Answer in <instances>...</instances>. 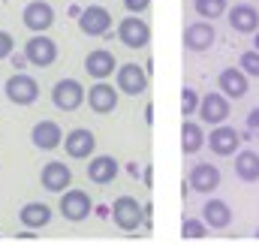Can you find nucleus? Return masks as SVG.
Instances as JSON below:
<instances>
[{
	"label": "nucleus",
	"mask_w": 259,
	"mask_h": 247,
	"mask_svg": "<svg viewBox=\"0 0 259 247\" xmlns=\"http://www.w3.org/2000/svg\"><path fill=\"white\" fill-rule=\"evenodd\" d=\"M112 220H115L118 229L136 232L139 226H145V205L136 202L133 196H118L112 202Z\"/></svg>",
	"instance_id": "1"
},
{
	"label": "nucleus",
	"mask_w": 259,
	"mask_h": 247,
	"mask_svg": "<svg viewBox=\"0 0 259 247\" xmlns=\"http://www.w3.org/2000/svg\"><path fill=\"white\" fill-rule=\"evenodd\" d=\"M3 91H6V100L15 103V106H30V103H36V97H39V85H36L27 72L9 75L6 85H3Z\"/></svg>",
	"instance_id": "2"
},
{
	"label": "nucleus",
	"mask_w": 259,
	"mask_h": 247,
	"mask_svg": "<svg viewBox=\"0 0 259 247\" xmlns=\"http://www.w3.org/2000/svg\"><path fill=\"white\" fill-rule=\"evenodd\" d=\"M78 30L88 36H106L112 30V12L106 6H84L78 15Z\"/></svg>",
	"instance_id": "3"
},
{
	"label": "nucleus",
	"mask_w": 259,
	"mask_h": 247,
	"mask_svg": "<svg viewBox=\"0 0 259 247\" xmlns=\"http://www.w3.org/2000/svg\"><path fill=\"white\" fill-rule=\"evenodd\" d=\"M24 55H27L30 66L46 69V66H52V63L58 61V43L49 39V36H42V33H33L27 39V46H24Z\"/></svg>",
	"instance_id": "4"
},
{
	"label": "nucleus",
	"mask_w": 259,
	"mask_h": 247,
	"mask_svg": "<svg viewBox=\"0 0 259 247\" xmlns=\"http://www.w3.org/2000/svg\"><path fill=\"white\" fill-rule=\"evenodd\" d=\"M118 39L127 49H145L151 43V27L145 18H136V12H130V18H124L118 24Z\"/></svg>",
	"instance_id": "5"
},
{
	"label": "nucleus",
	"mask_w": 259,
	"mask_h": 247,
	"mask_svg": "<svg viewBox=\"0 0 259 247\" xmlns=\"http://www.w3.org/2000/svg\"><path fill=\"white\" fill-rule=\"evenodd\" d=\"M52 103H55L61 112H75V109L84 103V88H81L75 78H61V81H55V88H52Z\"/></svg>",
	"instance_id": "6"
},
{
	"label": "nucleus",
	"mask_w": 259,
	"mask_h": 247,
	"mask_svg": "<svg viewBox=\"0 0 259 247\" xmlns=\"http://www.w3.org/2000/svg\"><path fill=\"white\" fill-rule=\"evenodd\" d=\"M241 133L235 130V127H223V124H217L214 130H211V136H208V148H211V154H217V157H232V154H238V148H241Z\"/></svg>",
	"instance_id": "7"
},
{
	"label": "nucleus",
	"mask_w": 259,
	"mask_h": 247,
	"mask_svg": "<svg viewBox=\"0 0 259 247\" xmlns=\"http://www.w3.org/2000/svg\"><path fill=\"white\" fill-rule=\"evenodd\" d=\"M91 211H94V202H91V196L84 190H64V196H61V214H64L66 220L81 223V220H88Z\"/></svg>",
	"instance_id": "8"
},
{
	"label": "nucleus",
	"mask_w": 259,
	"mask_h": 247,
	"mask_svg": "<svg viewBox=\"0 0 259 247\" xmlns=\"http://www.w3.org/2000/svg\"><path fill=\"white\" fill-rule=\"evenodd\" d=\"M115 81H118V91H124L130 97H139L148 91V72L139 66V63H124L115 69Z\"/></svg>",
	"instance_id": "9"
},
{
	"label": "nucleus",
	"mask_w": 259,
	"mask_h": 247,
	"mask_svg": "<svg viewBox=\"0 0 259 247\" xmlns=\"http://www.w3.org/2000/svg\"><path fill=\"white\" fill-rule=\"evenodd\" d=\"M21 21H24L27 30L46 33V30L55 24V9H52L46 0H30V3L24 6V12H21Z\"/></svg>",
	"instance_id": "10"
},
{
	"label": "nucleus",
	"mask_w": 259,
	"mask_h": 247,
	"mask_svg": "<svg viewBox=\"0 0 259 247\" xmlns=\"http://www.w3.org/2000/svg\"><path fill=\"white\" fill-rule=\"evenodd\" d=\"M217 43V30L211 21H193L184 27V49L187 52H208Z\"/></svg>",
	"instance_id": "11"
},
{
	"label": "nucleus",
	"mask_w": 259,
	"mask_h": 247,
	"mask_svg": "<svg viewBox=\"0 0 259 247\" xmlns=\"http://www.w3.org/2000/svg\"><path fill=\"white\" fill-rule=\"evenodd\" d=\"M88 109L94 112V115H112L115 109H118V88H112V85H106L103 78L88 91Z\"/></svg>",
	"instance_id": "12"
},
{
	"label": "nucleus",
	"mask_w": 259,
	"mask_h": 247,
	"mask_svg": "<svg viewBox=\"0 0 259 247\" xmlns=\"http://www.w3.org/2000/svg\"><path fill=\"white\" fill-rule=\"evenodd\" d=\"M199 118L202 124H223L229 118V97L220 91V94H208V97H202L199 100Z\"/></svg>",
	"instance_id": "13"
},
{
	"label": "nucleus",
	"mask_w": 259,
	"mask_h": 247,
	"mask_svg": "<svg viewBox=\"0 0 259 247\" xmlns=\"http://www.w3.org/2000/svg\"><path fill=\"white\" fill-rule=\"evenodd\" d=\"M39 181H42V187H46L49 193H64L66 187L72 184V172H69V166H66V163L52 160V163H46V166H42Z\"/></svg>",
	"instance_id": "14"
},
{
	"label": "nucleus",
	"mask_w": 259,
	"mask_h": 247,
	"mask_svg": "<svg viewBox=\"0 0 259 247\" xmlns=\"http://www.w3.org/2000/svg\"><path fill=\"white\" fill-rule=\"evenodd\" d=\"M94 148H97V139H94V133L84 130V127L72 130V133L64 139V151L72 157V160H88V157L94 154Z\"/></svg>",
	"instance_id": "15"
},
{
	"label": "nucleus",
	"mask_w": 259,
	"mask_h": 247,
	"mask_svg": "<svg viewBox=\"0 0 259 247\" xmlns=\"http://www.w3.org/2000/svg\"><path fill=\"white\" fill-rule=\"evenodd\" d=\"M226 21H229V27L235 33H256L259 30V12H256V6H250V3H235L229 9Z\"/></svg>",
	"instance_id": "16"
},
{
	"label": "nucleus",
	"mask_w": 259,
	"mask_h": 247,
	"mask_svg": "<svg viewBox=\"0 0 259 247\" xmlns=\"http://www.w3.org/2000/svg\"><path fill=\"white\" fill-rule=\"evenodd\" d=\"M187 187L196 190V193H214L220 187V169L211 166V163H196L193 169H190Z\"/></svg>",
	"instance_id": "17"
},
{
	"label": "nucleus",
	"mask_w": 259,
	"mask_h": 247,
	"mask_svg": "<svg viewBox=\"0 0 259 247\" xmlns=\"http://www.w3.org/2000/svg\"><path fill=\"white\" fill-rule=\"evenodd\" d=\"M30 142L39 148V151H55L61 142H64V133L55 121H39L30 130Z\"/></svg>",
	"instance_id": "18"
},
{
	"label": "nucleus",
	"mask_w": 259,
	"mask_h": 247,
	"mask_svg": "<svg viewBox=\"0 0 259 247\" xmlns=\"http://www.w3.org/2000/svg\"><path fill=\"white\" fill-rule=\"evenodd\" d=\"M84 69H88V75H94V78H109V75L118 69V61H115V55H112L109 49H94V52L84 58Z\"/></svg>",
	"instance_id": "19"
},
{
	"label": "nucleus",
	"mask_w": 259,
	"mask_h": 247,
	"mask_svg": "<svg viewBox=\"0 0 259 247\" xmlns=\"http://www.w3.org/2000/svg\"><path fill=\"white\" fill-rule=\"evenodd\" d=\"M217 88H220L226 97H232V100H241V97L247 94V72H244V69H235V66H229V69H223V72L217 75Z\"/></svg>",
	"instance_id": "20"
},
{
	"label": "nucleus",
	"mask_w": 259,
	"mask_h": 247,
	"mask_svg": "<svg viewBox=\"0 0 259 247\" xmlns=\"http://www.w3.org/2000/svg\"><path fill=\"white\" fill-rule=\"evenodd\" d=\"M202 220L211 226V229H226L232 223V208L223 202V199H208L202 205Z\"/></svg>",
	"instance_id": "21"
},
{
	"label": "nucleus",
	"mask_w": 259,
	"mask_h": 247,
	"mask_svg": "<svg viewBox=\"0 0 259 247\" xmlns=\"http://www.w3.org/2000/svg\"><path fill=\"white\" fill-rule=\"evenodd\" d=\"M115 175H118V160L115 157H94L91 163H88V178L94 181V184H112L115 181Z\"/></svg>",
	"instance_id": "22"
},
{
	"label": "nucleus",
	"mask_w": 259,
	"mask_h": 247,
	"mask_svg": "<svg viewBox=\"0 0 259 247\" xmlns=\"http://www.w3.org/2000/svg\"><path fill=\"white\" fill-rule=\"evenodd\" d=\"M18 220H21V226H27V229H42V226H49V220H52V208H49L46 202H27V205L18 211Z\"/></svg>",
	"instance_id": "23"
},
{
	"label": "nucleus",
	"mask_w": 259,
	"mask_h": 247,
	"mask_svg": "<svg viewBox=\"0 0 259 247\" xmlns=\"http://www.w3.org/2000/svg\"><path fill=\"white\" fill-rule=\"evenodd\" d=\"M235 175L244 184H256L259 181V154L256 151H238L235 154Z\"/></svg>",
	"instance_id": "24"
},
{
	"label": "nucleus",
	"mask_w": 259,
	"mask_h": 247,
	"mask_svg": "<svg viewBox=\"0 0 259 247\" xmlns=\"http://www.w3.org/2000/svg\"><path fill=\"white\" fill-rule=\"evenodd\" d=\"M205 142H208V139H205V133H202V124L184 121V127H181V151H184V154H196Z\"/></svg>",
	"instance_id": "25"
},
{
	"label": "nucleus",
	"mask_w": 259,
	"mask_h": 247,
	"mask_svg": "<svg viewBox=\"0 0 259 247\" xmlns=\"http://www.w3.org/2000/svg\"><path fill=\"white\" fill-rule=\"evenodd\" d=\"M193 9L199 18H220L226 12V0H193Z\"/></svg>",
	"instance_id": "26"
},
{
	"label": "nucleus",
	"mask_w": 259,
	"mask_h": 247,
	"mask_svg": "<svg viewBox=\"0 0 259 247\" xmlns=\"http://www.w3.org/2000/svg\"><path fill=\"white\" fill-rule=\"evenodd\" d=\"M208 223L205 220H196V217H187L184 223H181V238H187V241H202L205 235H208Z\"/></svg>",
	"instance_id": "27"
},
{
	"label": "nucleus",
	"mask_w": 259,
	"mask_h": 247,
	"mask_svg": "<svg viewBox=\"0 0 259 247\" xmlns=\"http://www.w3.org/2000/svg\"><path fill=\"white\" fill-rule=\"evenodd\" d=\"M196 112H199V94L193 88H184L181 91V115L187 118V115H196Z\"/></svg>",
	"instance_id": "28"
},
{
	"label": "nucleus",
	"mask_w": 259,
	"mask_h": 247,
	"mask_svg": "<svg viewBox=\"0 0 259 247\" xmlns=\"http://www.w3.org/2000/svg\"><path fill=\"white\" fill-rule=\"evenodd\" d=\"M238 66H241L247 75L259 78V52H256V49H253V52H244V55L238 58Z\"/></svg>",
	"instance_id": "29"
},
{
	"label": "nucleus",
	"mask_w": 259,
	"mask_h": 247,
	"mask_svg": "<svg viewBox=\"0 0 259 247\" xmlns=\"http://www.w3.org/2000/svg\"><path fill=\"white\" fill-rule=\"evenodd\" d=\"M12 49H15L12 36H9L6 30H0V61H3V58H9V55H12Z\"/></svg>",
	"instance_id": "30"
},
{
	"label": "nucleus",
	"mask_w": 259,
	"mask_h": 247,
	"mask_svg": "<svg viewBox=\"0 0 259 247\" xmlns=\"http://www.w3.org/2000/svg\"><path fill=\"white\" fill-rule=\"evenodd\" d=\"M124 6H127V12H145L148 6H151V0H124Z\"/></svg>",
	"instance_id": "31"
},
{
	"label": "nucleus",
	"mask_w": 259,
	"mask_h": 247,
	"mask_svg": "<svg viewBox=\"0 0 259 247\" xmlns=\"http://www.w3.org/2000/svg\"><path fill=\"white\" fill-rule=\"evenodd\" d=\"M247 130L259 133V106L256 109H250V115H247Z\"/></svg>",
	"instance_id": "32"
},
{
	"label": "nucleus",
	"mask_w": 259,
	"mask_h": 247,
	"mask_svg": "<svg viewBox=\"0 0 259 247\" xmlns=\"http://www.w3.org/2000/svg\"><path fill=\"white\" fill-rule=\"evenodd\" d=\"M9 61H12V66H15V69H21L24 63H30V61H27V55H24V52H21V55H15V52H12V55H9Z\"/></svg>",
	"instance_id": "33"
},
{
	"label": "nucleus",
	"mask_w": 259,
	"mask_h": 247,
	"mask_svg": "<svg viewBox=\"0 0 259 247\" xmlns=\"http://www.w3.org/2000/svg\"><path fill=\"white\" fill-rule=\"evenodd\" d=\"M94 211H97V214H100V217H112V208H109V205H97V208H94Z\"/></svg>",
	"instance_id": "34"
},
{
	"label": "nucleus",
	"mask_w": 259,
	"mask_h": 247,
	"mask_svg": "<svg viewBox=\"0 0 259 247\" xmlns=\"http://www.w3.org/2000/svg\"><path fill=\"white\" fill-rule=\"evenodd\" d=\"M127 172L133 175V178H139V175H142V169H139V163H130V166H127Z\"/></svg>",
	"instance_id": "35"
},
{
	"label": "nucleus",
	"mask_w": 259,
	"mask_h": 247,
	"mask_svg": "<svg viewBox=\"0 0 259 247\" xmlns=\"http://www.w3.org/2000/svg\"><path fill=\"white\" fill-rule=\"evenodd\" d=\"M253 46H256V52H259V30H256V36H253Z\"/></svg>",
	"instance_id": "36"
},
{
	"label": "nucleus",
	"mask_w": 259,
	"mask_h": 247,
	"mask_svg": "<svg viewBox=\"0 0 259 247\" xmlns=\"http://www.w3.org/2000/svg\"><path fill=\"white\" fill-rule=\"evenodd\" d=\"M256 238H259V229H256Z\"/></svg>",
	"instance_id": "37"
}]
</instances>
